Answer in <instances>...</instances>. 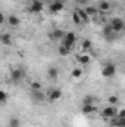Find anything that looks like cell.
<instances>
[{"label":"cell","instance_id":"4fadbf2b","mask_svg":"<svg viewBox=\"0 0 125 127\" xmlns=\"http://www.w3.org/2000/svg\"><path fill=\"white\" fill-rule=\"evenodd\" d=\"M110 3L107 1V0H100L99 1V6H97V10H100L102 13H104V12H109L110 10Z\"/></svg>","mask_w":125,"mask_h":127},{"label":"cell","instance_id":"6da1fadb","mask_svg":"<svg viewBox=\"0 0 125 127\" xmlns=\"http://www.w3.org/2000/svg\"><path fill=\"white\" fill-rule=\"evenodd\" d=\"M24 77H25V71L22 68H13L10 71V81L12 83H19L24 80Z\"/></svg>","mask_w":125,"mask_h":127},{"label":"cell","instance_id":"9a60e30c","mask_svg":"<svg viewBox=\"0 0 125 127\" xmlns=\"http://www.w3.org/2000/svg\"><path fill=\"white\" fill-rule=\"evenodd\" d=\"M7 24L10 25V27H19V24H21V19H19V16H16V15H9L7 16Z\"/></svg>","mask_w":125,"mask_h":127},{"label":"cell","instance_id":"f546056e","mask_svg":"<svg viewBox=\"0 0 125 127\" xmlns=\"http://www.w3.org/2000/svg\"><path fill=\"white\" fill-rule=\"evenodd\" d=\"M4 21H6V18H4V15H3V13L0 12V25H1V24H3Z\"/></svg>","mask_w":125,"mask_h":127},{"label":"cell","instance_id":"30bf717a","mask_svg":"<svg viewBox=\"0 0 125 127\" xmlns=\"http://www.w3.org/2000/svg\"><path fill=\"white\" fill-rule=\"evenodd\" d=\"M31 99L34 102L40 103V102H43L46 99V93L43 90H31Z\"/></svg>","mask_w":125,"mask_h":127},{"label":"cell","instance_id":"8992f818","mask_svg":"<svg viewBox=\"0 0 125 127\" xmlns=\"http://www.w3.org/2000/svg\"><path fill=\"white\" fill-rule=\"evenodd\" d=\"M43 9H44V4L41 0H31L30 7H28V10L31 13H40V12H43Z\"/></svg>","mask_w":125,"mask_h":127},{"label":"cell","instance_id":"4316f807","mask_svg":"<svg viewBox=\"0 0 125 127\" xmlns=\"http://www.w3.org/2000/svg\"><path fill=\"white\" fill-rule=\"evenodd\" d=\"M91 103H94L93 96H84L83 97V105H91Z\"/></svg>","mask_w":125,"mask_h":127},{"label":"cell","instance_id":"7c38bea8","mask_svg":"<svg viewBox=\"0 0 125 127\" xmlns=\"http://www.w3.org/2000/svg\"><path fill=\"white\" fill-rule=\"evenodd\" d=\"M47 77H49L50 80H56V78L59 77V69H58V66H55V65L49 66V68H47Z\"/></svg>","mask_w":125,"mask_h":127},{"label":"cell","instance_id":"3957f363","mask_svg":"<svg viewBox=\"0 0 125 127\" xmlns=\"http://www.w3.org/2000/svg\"><path fill=\"white\" fill-rule=\"evenodd\" d=\"M100 114H102L103 118H113V117H116V114H118V106H116V105H109V106L103 108Z\"/></svg>","mask_w":125,"mask_h":127},{"label":"cell","instance_id":"5bb4252c","mask_svg":"<svg viewBox=\"0 0 125 127\" xmlns=\"http://www.w3.org/2000/svg\"><path fill=\"white\" fill-rule=\"evenodd\" d=\"M0 43L3 46H10L12 44V35L9 32H1L0 34Z\"/></svg>","mask_w":125,"mask_h":127},{"label":"cell","instance_id":"e0dca14e","mask_svg":"<svg viewBox=\"0 0 125 127\" xmlns=\"http://www.w3.org/2000/svg\"><path fill=\"white\" fill-rule=\"evenodd\" d=\"M74 12H77V15L80 16L81 22H88V19H90V18L87 16V13L84 12V9H83V7H77V9H75Z\"/></svg>","mask_w":125,"mask_h":127},{"label":"cell","instance_id":"7a4b0ae2","mask_svg":"<svg viewBox=\"0 0 125 127\" xmlns=\"http://www.w3.org/2000/svg\"><path fill=\"white\" fill-rule=\"evenodd\" d=\"M109 25L112 27V30L116 32V34L118 32H122L125 28V22H124V19H121V18H112L110 22H109Z\"/></svg>","mask_w":125,"mask_h":127},{"label":"cell","instance_id":"44dd1931","mask_svg":"<svg viewBox=\"0 0 125 127\" xmlns=\"http://www.w3.org/2000/svg\"><path fill=\"white\" fill-rule=\"evenodd\" d=\"M58 52H59V55H61V56H68V55L71 53V49H69V47H66V46H63V44H61V46H59V49H58Z\"/></svg>","mask_w":125,"mask_h":127},{"label":"cell","instance_id":"ffe728a7","mask_svg":"<svg viewBox=\"0 0 125 127\" xmlns=\"http://www.w3.org/2000/svg\"><path fill=\"white\" fill-rule=\"evenodd\" d=\"M91 47H93L91 40L84 38V40H83V43H81V49H83V50H85V52H88V50H91Z\"/></svg>","mask_w":125,"mask_h":127},{"label":"cell","instance_id":"d4e9b609","mask_svg":"<svg viewBox=\"0 0 125 127\" xmlns=\"http://www.w3.org/2000/svg\"><path fill=\"white\" fill-rule=\"evenodd\" d=\"M7 99H9L7 92H4V90H0V103H6V102H7Z\"/></svg>","mask_w":125,"mask_h":127},{"label":"cell","instance_id":"7402d4cb","mask_svg":"<svg viewBox=\"0 0 125 127\" xmlns=\"http://www.w3.org/2000/svg\"><path fill=\"white\" fill-rule=\"evenodd\" d=\"M30 90H43V86L40 81H31L30 84Z\"/></svg>","mask_w":125,"mask_h":127},{"label":"cell","instance_id":"cb8c5ba5","mask_svg":"<svg viewBox=\"0 0 125 127\" xmlns=\"http://www.w3.org/2000/svg\"><path fill=\"white\" fill-rule=\"evenodd\" d=\"M19 126H21V121H19V118L13 117V118H10V120H9V127H19Z\"/></svg>","mask_w":125,"mask_h":127},{"label":"cell","instance_id":"d6986e66","mask_svg":"<svg viewBox=\"0 0 125 127\" xmlns=\"http://www.w3.org/2000/svg\"><path fill=\"white\" fill-rule=\"evenodd\" d=\"M84 12L87 13L88 18H90V16H96V15H97V7H96V6H88V4H87V6L84 7Z\"/></svg>","mask_w":125,"mask_h":127},{"label":"cell","instance_id":"4dcf8cb0","mask_svg":"<svg viewBox=\"0 0 125 127\" xmlns=\"http://www.w3.org/2000/svg\"><path fill=\"white\" fill-rule=\"evenodd\" d=\"M50 1H53V0H50Z\"/></svg>","mask_w":125,"mask_h":127},{"label":"cell","instance_id":"277c9868","mask_svg":"<svg viewBox=\"0 0 125 127\" xmlns=\"http://www.w3.org/2000/svg\"><path fill=\"white\" fill-rule=\"evenodd\" d=\"M115 74H116V65L115 64H110V62L106 64L103 66V69H102V75L104 78H112Z\"/></svg>","mask_w":125,"mask_h":127},{"label":"cell","instance_id":"ba28073f","mask_svg":"<svg viewBox=\"0 0 125 127\" xmlns=\"http://www.w3.org/2000/svg\"><path fill=\"white\" fill-rule=\"evenodd\" d=\"M46 97L49 99V102H55V100H59V99L62 97V92H61L59 89H50Z\"/></svg>","mask_w":125,"mask_h":127},{"label":"cell","instance_id":"ac0fdd59","mask_svg":"<svg viewBox=\"0 0 125 127\" xmlns=\"http://www.w3.org/2000/svg\"><path fill=\"white\" fill-rule=\"evenodd\" d=\"M96 111H97V108L94 106V103H91V105H83V114H85V115L93 114Z\"/></svg>","mask_w":125,"mask_h":127},{"label":"cell","instance_id":"5b68a950","mask_svg":"<svg viewBox=\"0 0 125 127\" xmlns=\"http://www.w3.org/2000/svg\"><path fill=\"white\" fill-rule=\"evenodd\" d=\"M75 41H77V35H75V32H72V31L65 32V37L62 38V44L63 46L72 49V46L75 44Z\"/></svg>","mask_w":125,"mask_h":127},{"label":"cell","instance_id":"f1b7e54d","mask_svg":"<svg viewBox=\"0 0 125 127\" xmlns=\"http://www.w3.org/2000/svg\"><path fill=\"white\" fill-rule=\"evenodd\" d=\"M75 1H77L78 4H87V3H88V0H75Z\"/></svg>","mask_w":125,"mask_h":127},{"label":"cell","instance_id":"9c48e42d","mask_svg":"<svg viewBox=\"0 0 125 127\" xmlns=\"http://www.w3.org/2000/svg\"><path fill=\"white\" fill-rule=\"evenodd\" d=\"M63 0H53V1H50V12L52 13H58V12H61L63 9Z\"/></svg>","mask_w":125,"mask_h":127},{"label":"cell","instance_id":"8fae6325","mask_svg":"<svg viewBox=\"0 0 125 127\" xmlns=\"http://www.w3.org/2000/svg\"><path fill=\"white\" fill-rule=\"evenodd\" d=\"M49 37H50V40L59 41V40H62L63 37H65V31H63V30H59V28H55L53 31L49 34Z\"/></svg>","mask_w":125,"mask_h":127},{"label":"cell","instance_id":"83f0119b","mask_svg":"<svg viewBox=\"0 0 125 127\" xmlns=\"http://www.w3.org/2000/svg\"><path fill=\"white\" fill-rule=\"evenodd\" d=\"M72 22H74L75 25H80V24H83V22H81V19H80V16L77 15V12H74V13H72Z\"/></svg>","mask_w":125,"mask_h":127},{"label":"cell","instance_id":"484cf974","mask_svg":"<svg viewBox=\"0 0 125 127\" xmlns=\"http://www.w3.org/2000/svg\"><path fill=\"white\" fill-rule=\"evenodd\" d=\"M107 102H109V105H116V103L119 102V97L116 95H112V96L107 97Z\"/></svg>","mask_w":125,"mask_h":127},{"label":"cell","instance_id":"2e32d148","mask_svg":"<svg viewBox=\"0 0 125 127\" xmlns=\"http://www.w3.org/2000/svg\"><path fill=\"white\" fill-rule=\"evenodd\" d=\"M77 61H78V64L87 65V64H90L91 58H90V55H87V53H80V55H77Z\"/></svg>","mask_w":125,"mask_h":127},{"label":"cell","instance_id":"603a6c76","mask_svg":"<svg viewBox=\"0 0 125 127\" xmlns=\"http://www.w3.org/2000/svg\"><path fill=\"white\" fill-rule=\"evenodd\" d=\"M71 75H72V78H80L83 75V69L81 68H74L72 72H71Z\"/></svg>","mask_w":125,"mask_h":127},{"label":"cell","instance_id":"52a82bcc","mask_svg":"<svg viewBox=\"0 0 125 127\" xmlns=\"http://www.w3.org/2000/svg\"><path fill=\"white\" fill-rule=\"evenodd\" d=\"M102 32H103V37H104L107 41H112V40H115V38H116V32L112 30V27H110L109 24H106V25L103 27Z\"/></svg>","mask_w":125,"mask_h":127}]
</instances>
